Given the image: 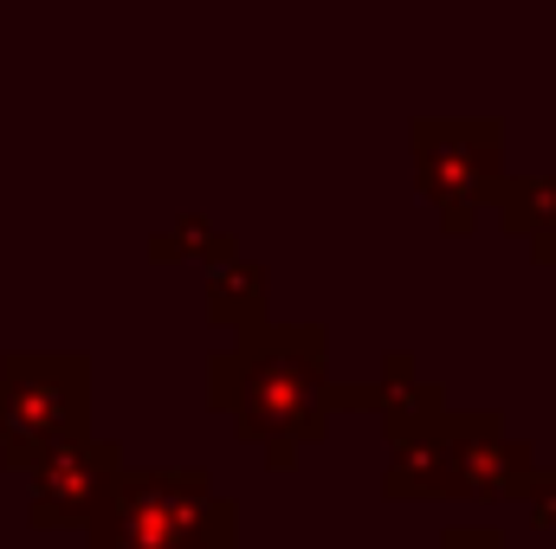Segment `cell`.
Listing matches in <instances>:
<instances>
[{
	"mask_svg": "<svg viewBox=\"0 0 556 549\" xmlns=\"http://www.w3.org/2000/svg\"><path fill=\"white\" fill-rule=\"evenodd\" d=\"M91 549H233V505L207 472H130L117 478Z\"/></svg>",
	"mask_w": 556,
	"mask_h": 549,
	"instance_id": "obj_2",
	"label": "cell"
},
{
	"mask_svg": "<svg viewBox=\"0 0 556 549\" xmlns=\"http://www.w3.org/2000/svg\"><path fill=\"white\" fill-rule=\"evenodd\" d=\"M117 459H124L117 439H91V433L52 446V452L33 465V524H39V531L98 524L104 505H111V491H117V478H124Z\"/></svg>",
	"mask_w": 556,
	"mask_h": 549,
	"instance_id": "obj_4",
	"label": "cell"
},
{
	"mask_svg": "<svg viewBox=\"0 0 556 549\" xmlns=\"http://www.w3.org/2000/svg\"><path fill=\"white\" fill-rule=\"evenodd\" d=\"M531 446H518L492 413H446L440 426V491L505 498L531 485Z\"/></svg>",
	"mask_w": 556,
	"mask_h": 549,
	"instance_id": "obj_6",
	"label": "cell"
},
{
	"mask_svg": "<svg viewBox=\"0 0 556 549\" xmlns=\"http://www.w3.org/2000/svg\"><path fill=\"white\" fill-rule=\"evenodd\" d=\"M214 408L240 420V433L266 439L273 459L285 465L298 452V439H311L330 408V382H324V330H247L240 349L214 356Z\"/></svg>",
	"mask_w": 556,
	"mask_h": 549,
	"instance_id": "obj_1",
	"label": "cell"
},
{
	"mask_svg": "<svg viewBox=\"0 0 556 549\" xmlns=\"http://www.w3.org/2000/svg\"><path fill=\"white\" fill-rule=\"evenodd\" d=\"M420 188L446 207V227H466L485 194H498V130L492 124H420Z\"/></svg>",
	"mask_w": 556,
	"mask_h": 549,
	"instance_id": "obj_5",
	"label": "cell"
},
{
	"mask_svg": "<svg viewBox=\"0 0 556 549\" xmlns=\"http://www.w3.org/2000/svg\"><path fill=\"white\" fill-rule=\"evenodd\" d=\"M207 304H214V323H253L266 330V272L253 259H220L207 272Z\"/></svg>",
	"mask_w": 556,
	"mask_h": 549,
	"instance_id": "obj_7",
	"label": "cell"
},
{
	"mask_svg": "<svg viewBox=\"0 0 556 549\" xmlns=\"http://www.w3.org/2000/svg\"><path fill=\"white\" fill-rule=\"evenodd\" d=\"M498 214H505V227H518V233H544L556 220V175L498 181Z\"/></svg>",
	"mask_w": 556,
	"mask_h": 549,
	"instance_id": "obj_8",
	"label": "cell"
},
{
	"mask_svg": "<svg viewBox=\"0 0 556 549\" xmlns=\"http://www.w3.org/2000/svg\"><path fill=\"white\" fill-rule=\"evenodd\" d=\"M85 356H7L0 362V459L39 465L52 446L85 433Z\"/></svg>",
	"mask_w": 556,
	"mask_h": 549,
	"instance_id": "obj_3",
	"label": "cell"
},
{
	"mask_svg": "<svg viewBox=\"0 0 556 549\" xmlns=\"http://www.w3.org/2000/svg\"><path fill=\"white\" fill-rule=\"evenodd\" d=\"M531 246H538V259H556V220L544 227V233H531Z\"/></svg>",
	"mask_w": 556,
	"mask_h": 549,
	"instance_id": "obj_11",
	"label": "cell"
},
{
	"mask_svg": "<svg viewBox=\"0 0 556 549\" xmlns=\"http://www.w3.org/2000/svg\"><path fill=\"white\" fill-rule=\"evenodd\" d=\"M446 549H498V531H446Z\"/></svg>",
	"mask_w": 556,
	"mask_h": 549,
	"instance_id": "obj_10",
	"label": "cell"
},
{
	"mask_svg": "<svg viewBox=\"0 0 556 549\" xmlns=\"http://www.w3.org/2000/svg\"><path fill=\"white\" fill-rule=\"evenodd\" d=\"M531 518H538L544 531H556V478H538V485H531Z\"/></svg>",
	"mask_w": 556,
	"mask_h": 549,
	"instance_id": "obj_9",
	"label": "cell"
}]
</instances>
